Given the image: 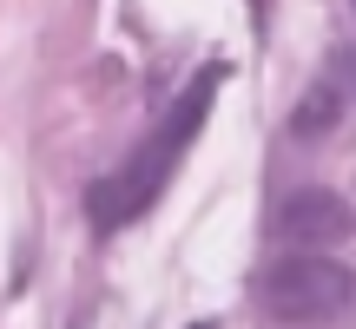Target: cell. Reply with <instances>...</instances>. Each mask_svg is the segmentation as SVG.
<instances>
[{
	"label": "cell",
	"mask_w": 356,
	"mask_h": 329,
	"mask_svg": "<svg viewBox=\"0 0 356 329\" xmlns=\"http://www.w3.org/2000/svg\"><path fill=\"white\" fill-rule=\"evenodd\" d=\"M350 230H356V211L323 185H304V191H291V198L277 204V237L291 244V251H330Z\"/></svg>",
	"instance_id": "3"
},
{
	"label": "cell",
	"mask_w": 356,
	"mask_h": 329,
	"mask_svg": "<svg viewBox=\"0 0 356 329\" xmlns=\"http://www.w3.org/2000/svg\"><path fill=\"white\" fill-rule=\"evenodd\" d=\"M330 73H337V86H343V92H356V47L337 53V60H330Z\"/></svg>",
	"instance_id": "5"
},
{
	"label": "cell",
	"mask_w": 356,
	"mask_h": 329,
	"mask_svg": "<svg viewBox=\"0 0 356 329\" xmlns=\"http://www.w3.org/2000/svg\"><path fill=\"white\" fill-rule=\"evenodd\" d=\"M356 296V277L337 257H317V251H291L270 264L264 277V310L277 323H330Z\"/></svg>",
	"instance_id": "2"
},
{
	"label": "cell",
	"mask_w": 356,
	"mask_h": 329,
	"mask_svg": "<svg viewBox=\"0 0 356 329\" xmlns=\"http://www.w3.org/2000/svg\"><path fill=\"white\" fill-rule=\"evenodd\" d=\"M225 79H231V66H225V60L198 66V79L178 92L172 119L152 132V145H145V152L132 158L119 178H106V185H92V191H86V198H92V204H86V211H92V230L132 224V217H145V211H152V198L165 191V178L178 171L185 145L198 139V126H204V112H211V99H218V86H225Z\"/></svg>",
	"instance_id": "1"
},
{
	"label": "cell",
	"mask_w": 356,
	"mask_h": 329,
	"mask_svg": "<svg viewBox=\"0 0 356 329\" xmlns=\"http://www.w3.org/2000/svg\"><path fill=\"white\" fill-rule=\"evenodd\" d=\"M337 119H343V86H310L304 106L291 112V132L297 139H317V132H330Z\"/></svg>",
	"instance_id": "4"
},
{
	"label": "cell",
	"mask_w": 356,
	"mask_h": 329,
	"mask_svg": "<svg viewBox=\"0 0 356 329\" xmlns=\"http://www.w3.org/2000/svg\"><path fill=\"white\" fill-rule=\"evenodd\" d=\"M191 329H218V323H191Z\"/></svg>",
	"instance_id": "6"
}]
</instances>
